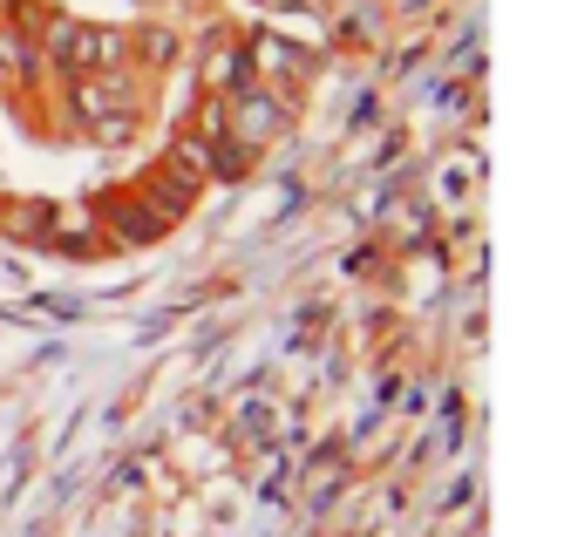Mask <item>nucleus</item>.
Masks as SVG:
<instances>
[{
	"mask_svg": "<svg viewBox=\"0 0 564 537\" xmlns=\"http://www.w3.org/2000/svg\"><path fill=\"white\" fill-rule=\"evenodd\" d=\"M34 62H42V55H34V41H28L21 28H0V75H8V82H21Z\"/></svg>",
	"mask_w": 564,
	"mask_h": 537,
	"instance_id": "nucleus-1",
	"label": "nucleus"
}]
</instances>
